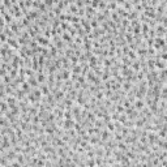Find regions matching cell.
I'll return each mask as SVG.
<instances>
[{
    "instance_id": "cell-1",
    "label": "cell",
    "mask_w": 167,
    "mask_h": 167,
    "mask_svg": "<svg viewBox=\"0 0 167 167\" xmlns=\"http://www.w3.org/2000/svg\"><path fill=\"white\" fill-rule=\"evenodd\" d=\"M158 135L155 133V131H150L147 132V142L150 144V145H154V144H157L158 141Z\"/></svg>"
},
{
    "instance_id": "cell-2",
    "label": "cell",
    "mask_w": 167,
    "mask_h": 167,
    "mask_svg": "<svg viewBox=\"0 0 167 167\" xmlns=\"http://www.w3.org/2000/svg\"><path fill=\"white\" fill-rule=\"evenodd\" d=\"M74 124L76 123H74L73 119H64L62 127L64 128V129H72V128H74Z\"/></svg>"
},
{
    "instance_id": "cell-3",
    "label": "cell",
    "mask_w": 167,
    "mask_h": 167,
    "mask_svg": "<svg viewBox=\"0 0 167 167\" xmlns=\"http://www.w3.org/2000/svg\"><path fill=\"white\" fill-rule=\"evenodd\" d=\"M133 106H135V108L136 110H144L145 108V101L141 99V98H136V101L133 102Z\"/></svg>"
},
{
    "instance_id": "cell-4",
    "label": "cell",
    "mask_w": 167,
    "mask_h": 167,
    "mask_svg": "<svg viewBox=\"0 0 167 167\" xmlns=\"http://www.w3.org/2000/svg\"><path fill=\"white\" fill-rule=\"evenodd\" d=\"M167 62H165V60H162V59H158V60H155V68L157 69H165V68H167Z\"/></svg>"
},
{
    "instance_id": "cell-5",
    "label": "cell",
    "mask_w": 167,
    "mask_h": 167,
    "mask_svg": "<svg viewBox=\"0 0 167 167\" xmlns=\"http://www.w3.org/2000/svg\"><path fill=\"white\" fill-rule=\"evenodd\" d=\"M37 41H38V44H41V46H43V47H47V46H50V43H48V41L46 37H38L37 38Z\"/></svg>"
},
{
    "instance_id": "cell-6",
    "label": "cell",
    "mask_w": 167,
    "mask_h": 167,
    "mask_svg": "<svg viewBox=\"0 0 167 167\" xmlns=\"http://www.w3.org/2000/svg\"><path fill=\"white\" fill-rule=\"evenodd\" d=\"M37 80L39 84H46V74H42V68L39 69V73L37 76Z\"/></svg>"
},
{
    "instance_id": "cell-7",
    "label": "cell",
    "mask_w": 167,
    "mask_h": 167,
    "mask_svg": "<svg viewBox=\"0 0 167 167\" xmlns=\"http://www.w3.org/2000/svg\"><path fill=\"white\" fill-rule=\"evenodd\" d=\"M7 43L9 44V46H12L13 48H18V43H17V41L14 39V38H8V41H7Z\"/></svg>"
},
{
    "instance_id": "cell-8",
    "label": "cell",
    "mask_w": 167,
    "mask_h": 167,
    "mask_svg": "<svg viewBox=\"0 0 167 167\" xmlns=\"http://www.w3.org/2000/svg\"><path fill=\"white\" fill-rule=\"evenodd\" d=\"M39 88L42 90V93H43V95H48V94H50V89H48V86L46 85V84H42Z\"/></svg>"
},
{
    "instance_id": "cell-9",
    "label": "cell",
    "mask_w": 167,
    "mask_h": 167,
    "mask_svg": "<svg viewBox=\"0 0 167 167\" xmlns=\"http://www.w3.org/2000/svg\"><path fill=\"white\" fill-rule=\"evenodd\" d=\"M117 146H119L120 151H127V150H129V149H128V145H127V142H123V141H120V142H117Z\"/></svg>"
},
{
    "instance_id": "cell-10",
    "label": "cell",
    "mask_w": 167,
    "mask_h": 167,
    "mask_svg": "<svg viewBox=\"0 0 167 167\" xmlns=\"http://www.w3.org/2000/svg\"><path fill=\"white\" fill-rule=\"evenodd\" d=\"M72 72H73V73H82V65H77V64H76V65H73L72 67Z\"/></svg>"
},
{
    "instance_id": "cell-11",
    "label": "cell",
    "mask_w": 167,
    "mask_h": 167,
    "mask_svg": "<svg viewBox=\"0 0 167 167\" xmlns=\"http://www.w3.org/2000/svg\"><path fill=\"white\" fill-rule=\"evenodd\" d=\"M108 136H110L108 129H107V131H102V132H101V140H102V141H107V140H108Z\"/></svg>"
},
{
    "instance_id": "cell-12",
    "label": "cell",
    "mask_w": 167,
    "mask_h": 167,
    "mask_svg": "<svg viewBox=\"0 0 167 167\" xmlns=\"http://www.w3.org/2000/svg\"><path fill=\"white\" fill-rule=\"evenodd\" d=\"M54 95H55L56 101H60L62 98H64V90H59V92H56V94H54Z\"/></svg>"
},
{
    "instance_id": "cell-13",
    "label": "cell",
    "mask_w": 167,
    "mask_h": 167,
    "mask_svg": "<svg viewBox=\"0 0 167 167\" xmlns=\"http://www.w3.org/2000/svg\"><path fill=\"white\" fill-rule=\"evenodd\" d=\"M106 125H107V129H108L110 132H114V131H115V123H112L111 120L107 121V123H106Z\"/></svg>"
},
{
    "instance_id": "cell-14",
    "label": "cell",
    "mask_w": 167,
    "mask_h": 167,
    "mask_svg": "<svg viewBox=\"0 0 167 167\" xmlns=\"http://www.w3.org/2000/svg\"><path fill=\"white\" fill-rule=\"evenodd\" d=\"M97 62H98V60H97L95 56H92V58H90V63H89V65L92 67V68H95V67H97Z\"/></svg>"
},
{
    "instance_id": "cell-15",
    "label": "cell",
    "mask_w": 167,
    "mask_h": 167,
    "mask_svg": "<svg viewBox=\"0 0 167 167\" xmlns=\"http://www.w3.org/2000/svg\"><path fill=\"white\" fill-rule=\"evenodd\" d=\"M62 78H63V80H68V78H71V74H69V72H68L67 69L62 71Z\"/></svg>"
},
{
    "instance_id": "cell-16",
    "label": "cell",
    "mask_w": 167,
    "mask_h": 167,
    "mask_svg": "<svg viewBox=\"0 0 167 167\" xmlns=\"http://www.w3.org/2000/svg\"><path fill=\"white\" fill-rule=\"evenodd\" d=\"M69 10H71L72 13H74V14L78 13V12H77L78 9H77V5H76V4H74V5H71V7H69Z\"/></svg>"
},
{
    "instance_id": "cell-17",
    "label": "cell",
    "mask_w": 167,
    "mask_h": 167,
    "mask_svg": "<svg viewBox=\"0 0 167 167\" xmlns=\"http://www.w3.org/2000/svg\"><path fill=\"white\" fill-rule=\"evenodd\" d=\"M123 89L125 90V92H128V90L131 89V82H129V81L124 82V85H123Z\"/></svg>"
},
{
    "instance_id": "cell-18",
    "label": "cell",
    "mask_w": 167,
    "mask_h": 167,
    "mask_svg": "<svg viewBox=\"0 0 167 167\" xmlns=\"http://www.w3.org/2000/svg\"><path fill=\"white\" fill-rule=\"evenodd\" d=\"M90 144H98L99 142V137H90Z\"/></svg>"
},
{
    "instance_id": "cell-19",
    "label": "cell",
    "mask_w": 167,
    "mask_h": 167,
    "mask_svg": "<svg viewBox=\"0 0 167 167\" xmlns=\"http://www.w3.org/2000/svg\"><path fill=\"white\" fill-rule=\"evenodd\" d=\"M132 68H133V69H136V71H138V69H140V63H138V62H133V64H132Z\"/></svg>"
},
{
    "instance_id": "cell-20",
    "label": "cell",
    "mask_w": 167,
    "mask_h": 167,
    "mask_svg": "<svg viewBox=\"0 0 167 167\" xmlns=\"http://www.w3.org/2000/svg\"><path fill=\"white\" fill-rule=\"evenodd\" d=\"M123 106H124L125 108H129V107H131V101H129V99H125L124 103H123Z\"/></svg>"
},
{
    "instance_id": "cell-21",
    "label": "cell",
    "mask_w": 167,
    "mask_h": 167,
    "mask_svg": "<svg viewBox=\"0 0 167 167\" xmlns=\"http://www.w3.org/2000/svg\"><path fill=\"white\" fill-rule=\"evenodd\" d=\"M71 62H72V65H76L78 62V59H77V56H72L71 58Z\"/></svg>"
},
{
    "instance_id": "cell-22",
    "label": "cell",
    "mask_w": 167,
    "mask_h": 167,
    "mask_svg": "<svg viewBox=\"0 0 167 167\" xmlns=\"http://www.w3.org/2000/svg\"><path fill=\"white\" fill-rule=\"evenodd\" d=\"M128 56H129L131 59H136V58H137V55L135 54V51H129V52H128Z\"/></svg>"
},
{
    "instance_id": "cell-23",
    "label": "cell",
    "mask_w": 167,
    "mask_h": 167,
    "mask_svg": "<svg viewBox=\"0 0 167 167\" xmlns=\"http://www.w3.org/2000/svg\"><path fill=\"white\" fill-rule=\"evenodd\" d=\"M98 4H99V0H93V1H92V7H93V8H97Z\"/></svg>"
},
{
    "instance_id": "cell-24",
    "label": "cell",
    "mask_w": 167,
    "mask_h": 167,
    "mask_svg": "<svg viewBox=\"0 0 167 167\" xmlns=\"http://www.w3.org/2000/svg\"><path fill=\"white\" fill-rule=\"evenodd\" d=\"M90 25H92V28H97V26H98V22H97L95 18H94V20H92V22H90Z\"/></svg>"
},
{
    "instance_id": "cell-25",
    "label": "cell",
    "mask_w": 167,
    "mask_h": 167,
    "mask_svg": "<svg viewBox=\"0 0 167 167\" xmlns=\"http://www.w3.org/2000/svg\"><path fill=\"white\" fill-rule=\"evenodd\" d=\"M159 58H161L162 60H165V62H167V54H166V52L161 54V55H159Z\"/></svg>"
},
{
    "instance_id": "cell-26",
    "label": "cell",
    "mask_w": 167,
    "mask_h": 167,
    "mask_svg": "<svg viewBox=\"0 0 167 167\" xmlns=\"http://www.w3.org/2000/svg\"><path fill=\"white\" fill-rule=\"evenodd\" d=\"M52 1H55V0H44V4L50 7V5H52Z\"/></svg>"
},
{
    "instance_id": "cell-27",
    "label": "cell",
    "mask_w": 167,
    "mask_h": 167,
    "mask_svg": "<svg viewBox=\"0 0 167 167\" xmlns=\"http://www.w3.org/2000/svg\"><path fill=\"white\" fill-rule=\"evenodd\" d=\"M95 97L98 98V99H102V98H103V93H102V92H98Z\"/></svg>"
},
{
    "instance_id": "cell-28",
    "label": "cell",
    "mask_w": 167,
    "mask_h": 167,
    "mask_svg": "<svg viewBox=\"0 0 167 167\" xmlns=\"http://www.w3.org/2000/svg\"><path fill=\"white\" fill-rule=\"evenodd\" d=\"M76 5H77V7H81V8H82V7H84V3L81 1V0H77V1H76Z\"/></svg>"
},
{
    "instance_id": "cell-29",
    "label": "cell",
    "mask_w": 167,
    "mask_h": 167,
    "mask_svg": "<svg viewBox=\"0 0 167 167\" xmlns=\"http://www.w3.org/2000/svg\"><path fill=\"white\" fill-rule=\"evenodd\" d=\"M117 3L119 4H125V0H117Z\"/></svg>"
},
{
    "instance_id": "cell-30",
    "label": "cell",
    "mask_w": 167,
    "mask_h": 167,
    "mask_svg": "<svg viewBox=\"0 0 167 167\" xmlns=\"http://www.w3.org/2000/svg\"><path fill=\"white\" fill-rule=\"evenodd\" d=\"M166 16H167V8H166Z\"/></svg>"
},
{
    "instance_id": "cell-31",
    "label": "cell",
    "mask_w": 167,
    "mask_h": 167,
    "mask_svg": "<svg viewBox=\"0 0 167 167\" xmlns=\"http://www.w3.org/2000/svg\"><path fill=\"white\" fill-rule=\"evenodd\" d=\"M166 4H167V0H166Z\"/></svg>"
}]
</instances>
